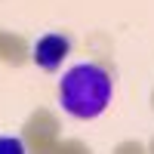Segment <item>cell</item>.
<instances>
[{
  "label": "cell",
  "mask_w": 154,
  "mask_h": 154,
  "mask_svg": "<svg viewBox=\"0 0 154 154\" xmlns=\"http://www.w3.org/2000/svg\"><path fill=\"white\" fill-rule=\"evenodd\" d=\"M71 49H74V40H71L68 34L46 31L43 37H37V43L31 46V59H34V65L40 68V71L53 74V71L62 68V62H68Z\"/></svg>",
  "instance_id": "2"
},
{
  "label": "cell",
  "mask_w": 154,
  "mask_h": 154,
  "mask_svg": "<svg viewBox=\"0 0 154 154\" xmlns=\"http://www.w3.org/2000/svg\"><path fill=\"white\" fill-rule=\"evenodd\" d=\"M0 151H25L19 139H0Z\"/></svg>",
  "instance_id": "3"
},
{
  "label": "cell",
  "mask_w": 154,
  "mask_h": 154,
  "mask_svg": "<svg viewBox=\"0 0 154 154\" xmlns=\"http://www.w3.org/2000/svg\"><path fill=\"white\" fill-rule=\"evenodd\" d=\"M114 99L111 74L96 62H77L59 80V105L74 120H96Z\"/></svg>",
  "instance_id": "1"
}]
</instances>
